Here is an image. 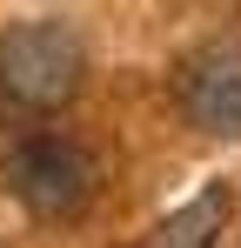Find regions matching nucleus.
Returning a JSON list of instances; mask_svg holds the SVG:
<instances>
[{"label":"nucleus","mask_w":241,"mask_h":248,"mask_svg":"<svg viewBox=\"0 0 241 248\" xmlns=\"http://www.w3.org/2000/svg\"><path fill=\"white\" fill-rule=\"evenodd\" d=\"M87 81V47L67 20H20L0 34V94L34 108V114H54L67 108Z\"/></svg>","instance_id":"f257e3e1"},{"label":"nucleus","mask_w":241,"mask_h":248,"mask_svg":"<svg viewBox=\"0 0 241 248\" xmlns=\"http://www.w3.org/2000/svg\"><path fill=\"white\" fill-rule=\"evenodd\" d=\"M7 195L27 208L34 221H74L94 202V155L67 134H27L7 148Z\"/></svg>","instance_id":"f03ea898"},{"label":"nucleus","mask_w":241,"mask_h":248,"mask_svg":"<svg viewBox=\"0 0 241 248\" xmlns=\"http://www.w3.org/2000/svg\"><path fill=\"white\" fill-rule=\"evenodd\" d=\"M174 101L201 134H241V47L235 41L195 47L174 74Z\"/></svg>","instance_id":"7ed1b4c3"}]
</instances>
